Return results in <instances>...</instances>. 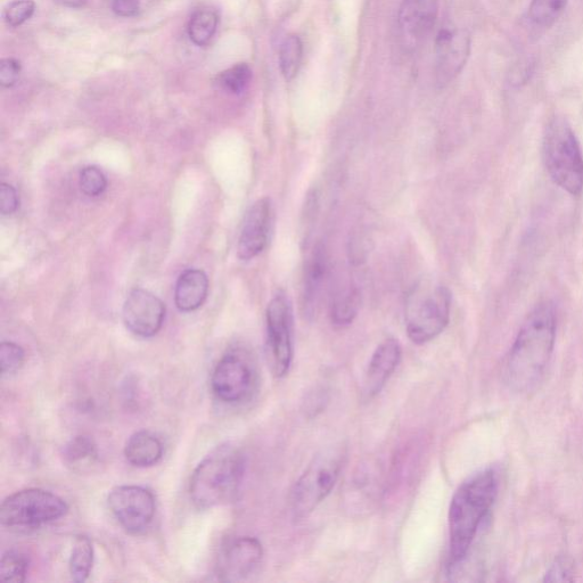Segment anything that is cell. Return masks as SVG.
Returning <instances> with one entry per match:
<instances>
[{
    "label": "cell",
    "instance_id": "cell-9",
    "mask_svg": "<svg viewBox=\"0 0 583 583\" xmlns=\"http://www.w3.org/2000/svg\"><path fill=\"white\" fill-rule=\"evenodd\" d=\"M108 506L121 527L131 535H139L149 529L156 512L152 492L139 486L112 489L108 496Z\"/></svg>",
    "mask_w": 583,
    "mask_h": 583
},
{
    "label": "cell",
    "instance_id": "cell-10",
    "mask_svg": "<svg viewBox=\"0 0 583 583\" xmlns=\"http://www.w3.org/2000/svg\"><path fill=\"white\" fill-rule=\"evenodd\" d=\"M256 374L249 360L228 353L219 360L211 375V389L215 396L226 404H237L250 396Z\"/></svg>",
    "mask_w": 583,
    "mask_h": 583
},
{
    "label": "cell",
    "instance_id": "cell-2",
    "mask_svg": "<svg viewBox=\"0 0 583 583\" xmlns=\"http://www.w3.org/2000/svg\"><path fill=\"white\" fill-rule=\"evenodd\" d=\"M494 470H484L468 478L457 489L449 508V565L455 571L466 560L479 529L498 494Z\"/></svg>",
    "mask_w": 583,
    "mask_h": 583
},
{
    "label": "cell",
    "instance_id": "cell-25",
    "mask_svg": "<svg viewBox=\"0 0 583 583\" xmlns=\"http://www.w3.org/2000/svg\"><path fill=\"white\" fill-rule=\"evenodd\" d=\"M303 56L302 41L298 36L291 35L283 40L279 49V65L284 78L290 81L298 75Z\"/></svg>",
    "mask_w": 583,
    "mask_h": 583
},
{
    "label": "cell",
    "instance_id": "cell-26",
    "mask_svg": "<svg viewBox=\"0 0 583 583\" xmlns=\"http://www.w3.org/2000/svg\"><path fill=\"white\" fill-rule=\"evenodd\" d=\"M29 558L20 550H7L0 561V579L5 582L21 583L27 580Z\"/></svg>",
    "mask_w": 583,
    "mask_h": 583
},
{
    "label": "cell",
    "instance_id": "cell-16",
    "mask_svg": "<svg viewBox=\"0 0 583 583\" xmlns=\"http://www.w3.org/2000/svg\"><path fill=\"white\" fill-rule=\"evenodd\" d=\"M402 350L397 340L388 339L373 353L365 374L364 392L367 397L379 394L400 364Z\"/></svg>",
    "mask_w": 583,
    "mask_h": 583
},
{
    "label": "cell",
    "instance_id": "cell-12",
    "mask_svg": "<svg viewBox=\"0 0 583 583\" xmlns=\"http://www.w3.org/2000/svg\"><path fill=\"white\" fill-rule=\"evenodd\" d=\"M471 54V37L464 30L443 29L435 40V73L440 86L453 81Z\"/></svg>",
    "mask_w": 583,
    "mask_h": 583
},
{
    "label": "cell",
    "instance_id": "cell-17",
    "mask_svg": "<svg viewBox=\"0 0 583 583\" xmlns=\"http://www.w3.org/2000/svg\"><path fill=\"white\" fill-rule=\"evenodd\" d=\"M326 272V252L324 246L318 243L307 260L305 278H303L302 307L305 309L307 316L316 314Z\"/></svg>",
    "mask_w": 583,
    "mask_h": 583
},
{
    "label": "cell",
    "instance_id": "cell-8",
    "mask_svg": "<svg viewBox=\"0 0 583 583\" xmlns=\"http://www.w3.org/2000/svg\"><path fill=\"white\" fill-rule=\"evenodd\" d=\"M269 363L273 374L281 379L290 372L293 361V311L289 298L277 294L267 308Z\"/></svg>",
    "mask_w": 583,
    "mask_h": 583
},
{
    "label": "cell",
    "instance_id": "cell-21",
    "mask_svg": "<svg viewBox=\"0 0 583 583\" xmlns=\"http://www.w3.org/2000/svg\"><path fill=\"white\" fill-rule=\"evenodd\" d=\"M219 26V14L210 6L196 10L188 22V36L196 46L208 45Z\"/></svg>",
    "mask_w": 583,
    "mask_h": 583
},
{
    "label": "cell",
    "instance_id": "cell-27",
    "mask_svg": "<svg viewBox=\"0 0 583 583\" xmlns=\"http://www.w3.org/2000/svg\"><path fill=\"white\" fill-rule=\"evenodd\" d=\"M252 80V70L248 64L240 63L221 72L217 82L221 89L233 95H240L249 87Z\"/></svg>",
    "mask_w": 583,
    "mask_h": 583
},
{
    "label": "cell",
    "instance_id": "cell-3",
    "mask_svg": "<svg viewBox=\"0 0 583 583\" xmlns=\"http://www.w3.org/2000/svg\"><path fill=\"white\" fill-rule=\"evenodd\" d=\"M245 468L243 450L233 442L221 443L193 472L190 486L193 504L209 509L231 502L241 489Z\"/></svg>",
    "mask_w": 583,
    "mask_h": 583
},
{
    "label": "cell",
    "instance_id": "cell-5",
    "mask_svg": "<svg viewBox=\"0 0 583 583\" xmlns=\"http://www.w3.org/2000/svg\"><path fill=\"white\" fill-rule=\"evenodd\" d=\"M451 292L432 281L418 283L409 293L406 305V330L415 344L428 343L449 324Z\"/></svg>",
    "mask_w": 583,
    "mask_h": 583
},
{
    "label": "cell",
    "instance_id": "cell-29",
    "mask_svg": "<svg viewBox=\"0 0 583 583\" xmlns=\"http://www.w3.org/2000/svg\"><path fill=\"white\" fill-rule=\"evenodd\" d=\"M36 4L34 0H13L5 8L4 20L7 26L18 28L31 19L35 14Z\"/></svg>",
    "mask_w": 583,
    "mask_h": 583
},
{
    "label": "cell",
    "instance_id": "cell-34",
    "mask_svg": "<svg viewBox=\"0 0 583 583\" xmlns=\"http://www.w3.org/2000/svg\"><path fill=\"white\" fill-rule=\"evenodd\" d=\"M139 7H141V0H112V10L122 18H131L135 16Z\"/></svg>",
    "mask_w": 583,
    "mask_h": 583
},
{
    "label": "cell",
    "instance_id": "cell-30",
    "mask_svg": "<svg viewBox=\"0 0 583 583\" xmlns=\"http://www.w3.org/2000/svg\"><path fill=\"white\" fill-rule=\"evenodd\" d=\"M108 182L101 169L86 167L80 174L81 191L88 196H100L106 190Z\"/></svg>",
    "mask_w": 583,
    "mask_h": 583
},
{
    "label": "cell",
    "instance_id": "cell-24",
    "mask_svg": "<svg viewBox=\"0 0 583 583\" xmlns=\"http://www.w3.org/2000/svg\"><path fill=\"white\" fill-rule=\"evenodd\" d=\"M360 294L357 287L348 286L341 290L332 303L331 317L336 326H348L358 315Z\"/></svg>",
    "mask_w": 583,
    "mask_h": 583
},
{
    "label": "cell",
    "instance_id": "cell-11",
    "mask_svg": "<svg viewBox=\"0 0 583 583\" xmlns=\"http://www.w3.org/2000/svg\"><path fill=\"white\" fill-rule=\"evenodd\" d=\"M122 318L131 333L141 338H152L163 326L166 306L153 293L136 289L129 293L123 305Z\"/></svg>",
    "mask_w": 583,
    "mask_h": 583
},
{
    "label": "cell",
    "instance_id": "cell-6",
    "mask_svg": "<svg viewBox=\"0 0 583 583\" xmlns=\"http://www.w3.org/2000/svg\"><path fill=\"white\" fill-rule=\"evenodd\" d=\"M346 448L334 445L320 451L300 476L291 494L295 519H303L331 494L346 462Z\"/></svg>",
    "mask_w": 583,
    "mask_h": 583
},
{
    "label": "cell",
    "instance_id": "cell-13",
    "mask_svg": "<svg viewBox=\"0 0 583 583\" xmlns=\"http://www.w3.org/2000/svg\"><path fill=\"white\" fill-rule=\"evenodd\" d=\"M439 14V0H402L400 36L409 48L420 46L431 34Z\"/></svg>",
    "mask_w": 583,
    "mask_h": 583
},
{
    "label": "cell",
    "instance_id": "cell-18",
    "mask_svg": "<svg viewBox=\"0 0 583 583\" xmlns=\"http://www.w3.org/2000/svg\"><path fill=\"white\" fill-rule=\"evenodd\" d=\"M209 293V279L202 270L190 269L180 275L176 284L175 302L180 311L199 309Z\"/></svg>",
    "mask_w": 583,
    "mask_h": 583
},
{
    "label": "cell",
    "instance_id": "cell-4",
    "mask_svg": "<svg viewBox=\"0 0 583 583\" xmlns=\"http://www.w3.org/2000/svg\"><path fill=\"white\" fill-rule=\"evenodd\" d=\"M543 152L553 182L566 193L580 196L583 191V155L568 121L555 117L548 123Z\"/></svg>",
    "mask_w": 583,
    "mask_h": 583
},
{
    "label": "cell",
    "instance_id": "cell-23",
    "mask_svg": "<svg viewBox=\"0 0 583 583\" xmlns=\"http://www.w3.org/2000/svg\"><path fill=\"white\" fill-rule=\"evenodd\" d=\"M569 0H531L528 19L539 30L552 28L561 18Z\"/></svg>",
    "mask_w": 583,
    "mask_h": 583
},
{
    "label": "cell",
    "instance_id": "cell-20",
    "mask_svg": "<svg viewBox=\"0 0 583 583\" xmlns=\"http://www.w3.org/2000/svg\"><path fill=\"white\" fill-rule=\"evenodd\" d=\"M63 461L72 470L93 465L98 459V449L95 441L88 435H77L65 443L62 449Z\"/></svg>",
    "mask_w": 583,
    "mask_h": 583
},
{
    "label": "cell",
    "instance_id": "cell-35",
    "mask_svg": "<svg viewBox=\"0 0 583 583\" xmlns=\"http://www.w3.org/2000/svg\"><path fill=\"white\" fill-rule=\"evenodd\" d=\"M56 2L70 8H81L87 4V0H56Z\"/></svg>",
    "mask_w": 583,
    "mask_h": 583
},
{
    "label": "cell",
    "instance_id": "cell-32",
    "mask_svg": "<svg viewBox=\"0 0 583 583\" xmlns=\"http://www.w3.org/2000/svg\"><path fill=\"white\" fill-rule=\"evenodd\" d=\"M21 63L15 59H4L0 64V84L5 88L13 87L20 79Z\"/></svg>",
    "mask_w": 583,
    "mask_h": 583
},
{
    "label": "cell",
    "instance_id": "cell-31",
    "mask_svg": "<svg viewBox=\"0 0 583 583\" xmlns=\"http://www.w3.org/2000/svg\"><path fill=\"white\" fill-rule=\"evenodd\" d=\"M574 563L568 556L557 557L545 574V582H572Z\"/></svg>",
    "mask_w": 583,
    "mask_h": 583
},
{
    "label": "cell",
    "instance_id": "cell-19",
    "mask_svg": "<svg viewBox=\"0 0 583 583\" xmlns=\"http://www.w3.org/2000/svg\"><path fill=\"white\" fill-rule=\"evenodd\" d=\"M125 456L128 463L135 467H152L161 461L163 445L152 432L139 431L131 435L126 442Z\"/></svg>",
    "mask_w": 583,
    "mask_h": 583
},
{
    "label": "cell",
    "instance_id": "cell-15",
    "mask_svg": "<svg viewBox=\"0 0 583 583\" xmlns=\"http://www.w3.org/2000/svg\"><path fill=\"white\" fill-rule=\"evenodd\" d=\"M272 226V202L262 197L246 213L238 240L237 254L241 260H252L266 249Z\"/></svg>",
    "mask_w": 583,
    "mask_h": 583
},
{
    "label": "cell",
    "instance_id": "cell-22",
    "mask_svg": "<svg viewBox=\"0 0 583 583\" xmlns=\"http://www.w3.org/2000/svg\"><path fill=\"white\" fill-rule=\"evenodd\" d=\"M94 564V547L92 540L86 536H80L73 545L69 569L73 580L85 582L92 573Z\"/></svg>",
    "mask_w": 583,
    "mask_h": 583
},
{
    "label": "cell",
    "instance_id": "cell-28",
    "mask_svg": "<svg viewBox=\"0 0 583 583\" xmlns=\"http://www.w3.org/2000/svg\"><path fill=\"white\" fill-rule=\"evenodd\" d=\"M26 360V352L14 342H3L0 346V372L10 375L19 372Z\"/></svg>",
    "mask_w": 583,
    "mask_h": 583
},
{
    "label": "cell",
    "instance_id": "cell-1",
    "mask_svg": "<svg viewBox=\"0 0 583 583\" xmlns=\"http://www.w3.org/2000/svg\"><path fill=\"white\" fill-rule=\"evenodd\" d=\"M555 340V308L546 301L530 312L508 353L504 376L509 388L529 392L537 387L553 356Z\"/></svg>",
    "mask_w": 583,
    "mask_h": 583
},
{
    "label": "cell",
    "instance_id": "cell-7",
    "mask_svg": "<svg viewBox=\"0 0 583 583\" xmlns=\"http://www.w3.org/2000/svg\"><path fill=\"white\" fill-rule=\"evenodd\" d=\"M69 512L64 500L51 491L30 488L8 496L0 507V521L10 529H36L62 519Z\"/></svg>",
    "mask_w": 583,
    "mask_h": 583
},
{
    "label": "cell",
    "instance_id": "cell-33",
    "mask_svg": "<svg viewBox=\"0 0 583 583\" xmlns=\"http://www.w3.org/2000/svg\"><path fill=\"white\" fill-rule=\"evenodd\" d=\"M19 207V197L15 188L3 183L0 186V211L4 216L12 215Z\"/></svg>",
    "mask_w": 583,
    "mask_h": 583
},
{
    "label": "cell",
    "instance_id": "cell-14",
    "mask_svg": "<svg viewBox=\"0 0 583 583\" xmlns=\"http://www.w3.org/2000/svg\"><path fill=\"white\" fill-rule=\"evenodd\" d=\"M264 558V548L257 538L241 537L225 549L219 563L221 580L236 582L248 579Z\"/></svg>",
    "mask_w": 583,
    "mask_h": 583
}]
</instances>
